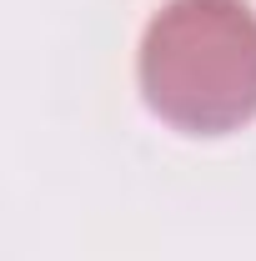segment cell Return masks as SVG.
Masks as SVG:
<instances>
[{"label": "cell", "mask_w": 256, "mask_h": 261, "mask_svg": "<svg viewBox=\"0 0 256 261\" xmlns=\"http://www.w3.org/2000/svg\"><path fill=\"white\" fill-rule=\"evenodd\" d=\"M136 70L166 126L241 130L256 116V10L246 0H166L141 35Z\"/></svg>", "instance_id": "obj_1"}]
</instances>
